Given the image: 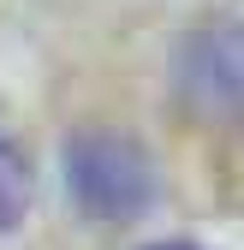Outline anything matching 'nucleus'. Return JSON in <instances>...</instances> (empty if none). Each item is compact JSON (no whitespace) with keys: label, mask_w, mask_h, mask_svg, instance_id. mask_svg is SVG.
<instances>
[{"label":"nucleus","mask_w":244,"mask_h":250,"mask_svg":"<svg viewBox=\"0 0 244 250\" xmlns=\"http://www.w3.org/2000/svg\"><path fill=\"white\" fill-rule=\"evenodd\" d=\"M155 250H197V244H155Z\"/></svg>","instance_id":"nucleus-3"},{"label":"nucleus","mask_w":244,"mask_h":250,"mask_svg":"<svg viewBox=\"0 0 244 250\" xmlns=\"http://www.w3.org/2000/svg\"><path fill=\"white\" fill-rule=\"evenodd\" d=\"M66 179H72V197L89 214H102V221H131V214H143L149 197H155L149 155L131 137H113V131L72 137V149H66Z\"/></svg>","instance_id":"nucleus-1"},{"label":"nucleus","mask_w":244,"mask_h":250,"mask_svg":"<svg viewBox=\"0 0 244 250\" xmlns=\"http://www.w3.org/2000/svg\"><path fill=\"white\" fill-rule=\"evenodd\" d=\"M185 107L208 119H244V30H203L179 54Z\"/></svg>","instance_id":"nucleus-2"}]
</instances>
